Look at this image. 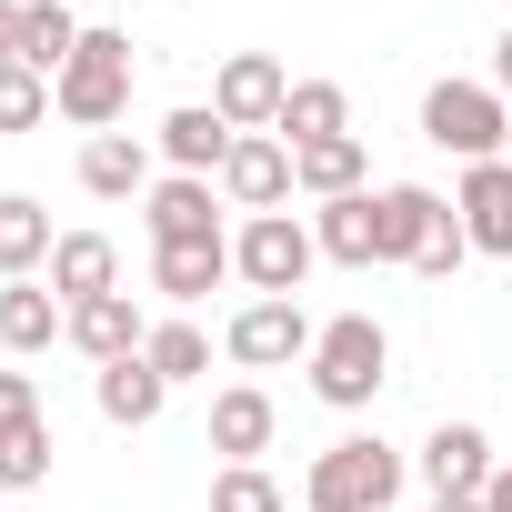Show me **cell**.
I'll use <instances>...</instances> for the list:
<instances>
[{"label":"cell","mask_w":512,"mask_h":512,"mask_svg":"<svg viewBox=\"0 0 512 512\" xmlns=\"http://www.w3.org/2000/svg\"><path fill=\"white\" fill-rule=\"evenodd\" d=\"M382 382H392V332H382L372 312H332L322 342H312V392H322L332 412H362Z\"/></svg>","instance_id":"obj_1"},{"label":"cell","mask_w":512,"mask_h":512,"mask_svg":"<svg viewBox=\"0 0 512 512\" xmlns=\"http://www.w3.org/2000/svg\"><path fill=\"white\" fill-rule=\"evenodd\" d=\"M392 492H402V452L372 442V432L312 452V472H302V502L312 512H392Z\"/></svg>","instance_id":"obj_2"},{"label":"cell","mask_w":512,"mask_h":512,"mask_svg":"<svg viewBox=\"0 0 512 512\" xmlns=\"http://www.w3.org/2000/svg\"><path fill=\"white\" fill-rule=\"evenodd\" d=\"M502 131H512V101H502L492 81H432V91H422V141L452 151L462 171H472V161H502Z\"/></svg>","instance_id":"obj_3"},{"label":"cell","mask_w":512,"mask_h":512,"mask_svg":"<svg viewBox=\"0 0 512 512\" xmlns=\"http://www.w3.org/2000/svg\"><path fill=\"white\" fill-rule=\"evenodd\" d=\"M312 262H322V241H312V221H292V211H251L241 241H231V272L251 282V302H292V292L312 282Z\"/></svg>","instance_id":"obj_4"},{"label":"cell","mask_w":512,"mask_h":512,"mask_svg":"<svg viewBox=\"0 0 512 512\" xmlns=\"http://www.w3.org/2000/svg\"><path fill=\"white\" fill-rule=\"evenodd\" d=\"M51 111L81 121V131H111V121L131 111V41H121V31H81L71 71L51 81Z\"/></svg>","instance_id":"obj_5"},{"label":"cell","mask_w":512,"mask_h":512,"mask_svg":"<svg viewBox=\"0 0 512 512\" xmlns=\"http://www.w3.org/2000/svg\"><path fill=\"white\" fill-rule=\"evenodd\" d=\"M312 342H322V322H312L302 302H241V312H231V332H221V352H231L241 372L312 362Z\"/></svg>","instance_id":"obj_6"},{"label":"cell","mask_w":512,"mask_h":512,"mask_svg":"<svg viewBox=\"0 0 512 512\" xmlns=\"http://www.w3.org/2000/svg\"><path fill=\"white\" fill-rule=\"evenodd\" d=\"M282 101H292V71H282L272 51H231V61L211 71V111H221L231 131H282Z\"/></svg>","instance_id":"obj_7"},{"label":"cell","mask_w":512,"mask_h":512,"mask_svg":"<svg viewBox=\"0 0 512 512\" xmlns=\"http://www.w3.org/2000/svg\"><path fill=\"white\" fill-rule=\"evenodd\" d=\"M221 201L231 211H282L292 201V141L282 131H241L221 161Z\"/></svg>","instance_id":"obj_8"},{"label":"cell","mask_w":512,"mask_h":512,"mask_svg":"<svg viewBox=\"0 0 512 512\" xmlns=\"http://www.w3.org/2000/svg\"><path fill=\"white\" fill-rule=\"evenodd\" d=\"M422 482H432V502H472L492 482V432L482 422H442L422 442Z\"/></svg>","instance_id":"obj_9"},{"label":"cell","mask_w":512,"mask_h":512,"mask_svg":"<svg viewBox=\"0 0 512 512\" xmlns=\"http://www.w3.org/2000/svg\"><path fill=\"white\" fill-rule=\"evenodd\" d=\"M452 211H462L472 251L512 262V161H472V171H462V191H452Z\"/></svg>","instance_id":"obj_10"},{"label":"cell","mask_w":512,"mask_h":512,"mask_svg":"<svg viewBox=\"0 0 512 512\" xmlns=\"http://www.w3.org/2000/svg\"><path fill=\"white\" fill-rule=\"evenodd\" d=\"M231 141H241V131H231L211 101H181V111L161 121V161H171V171H191V181H211V171L231 161Z\"/></svg>","instance_id":"obj_11"},{"label":"cell","mask_w":512,"mask_h":512,"mask_svg":"<svg viewBox=\"0 0 512 512\" xmlns=\"http://www.w3.org/2000/svg\"><path fill=\"white\" fill-rule=\"evenodd\" d=\"M81 191H91V201L151 191V141H141V131H91V141H81Z\"/></svg>","instance_id":"obj_12"},{"label":"cell","mask_w":512,"mask_h":512,"mask_svg":"<svg viewBox=\"0 0 512 512\" xmlns=\"http://www.w3.org/2000/svg\"><path fill=\"white\" fill-rule=\"evenodd\" d=\"M231 282V241H161L151 251V292L161 302H211Z\"/></svg>","instance_id":"obj_13"},{"label":"cell","mask_w":512,"mask_h":512,"mask_svg":"<svg viewBox=\"0 0 512 512\" xmlns=\"http://www.w3.org/2000/svg\"><path fill=\"white\" fill-rule=\"evenodd\" d=\"M51 292L81 312V302H101V292H121V251H111V231H61V251H51Z\"/></svg>","instance_id":"obj_14"},{"label":"cell","mask_w":512,"mask_h":512,"mask_svg":"<svg viewBox=\"0 0 512 512\" xmlns=\"http://www.w3.org/2000/svg\"><path fill=\"white\" fill-rule=\"evenodd\" d=\"M272 432H282V412H272V392H262V382H231V392H211V452L251 462V452H272Z\"/></svg>","instance_id":"obj_15"},{"label":"cell","mask_w":512,"mask_h":512,"mask_svg":"<svg viewBox=\"0 0 512 512\" xmlns=\"http://www.w3.org/2000/svg\"><path fill=\"white\" fill-rule=\"evenodd\" d=\"M71 332V302L41 282H0V352H51Z\"/></svg>","instance_id":"obj_16"},{"label":"cell","mask_w":512,"mask_h":512,"mask_svg":"<svg viewBox=\"0 0 512 512\" xmlns=\"http://www.w3.org/2000/svg\"><path fill=\"white\" fill-rule=\"evenodd\" d=\"M312 241H322V262H342V272H372V262H382L372 191H342V201H322V211H312Z\"/></svg>","instance_id":"obj_17"},{"label":"cell","mask_w":512,"mask_h":512,"mask_svg":"<svg viewBox=\"0 0 512 512\" xmlns=\"http://www.w3.org/2000/svg\"><path fill=\"white\" fill-rule=\"evenodd\" d=\"M161 241H221V211H211V181H191V171L151 181V251H161Z\"/></svg>","instance_id":"obj_18"},{"label":"cell","mask_w":512,"mask_h":512,"mask_svg":"<svg viewBox=\"0 0 512 512\" xmlns=\"http://www.w3.org/2000/svg\"><path fill=\"white\" fill-rule=\"evenodd\" d=\"M51 211L31 201V191H0V282H31L41 262H51Z\"/></svg>","instance_id":"obj_19"},{"label":"cell","mask_w":512,"mask_h":512,"mask_svg":"<svg viewBox=\"0 0 512 512\" xmlns=\"http://www.w3.org/2000/svg\"><path fill=\"white\" fill-rule=\"evenodd\" d=\"M432 221H442V191H422V181H392V191H372V231H382V262H412Z\"/></svg>","instance_id":"obj_20"},{"label":"cell","mask_w":512,"mask_h":512,"mask_svg":"<svg viewBox=\"0 0 512 512\" xmlns=\"http://www.w3.org/2000/svg\"><path fill=\"white\" fill-rule=\"evenodd\" d=\"M71 342H81L91 362H131V352L151 342V322L131 312V292H101V302H81V312H71Z\"/></svg>","instance_id":"obj_21"},{"label":"cell","mask_w":512,"mask_h":512,"mask_svg":"<svg viewBox=\"0 0 512 512\" xmlns=\"http://www.w3.org/2000/svg\"><path fill=\"white\" fill-rule=\"evenodd\" d=\"M91 392H101V422H121V432L161 422V402H171V382H161L141 352H131V362H101V382H91Z\"/></svg>","instance_id":"obj_22"},{"label":"cell","mask_w":512,"mask_h":512,"mask_svg":"<svg viewBox=\"0 0 512 512\" xmlns=\"http://www.w3.org/2000/svg\"><path fill=\"white\" fill-rule=\"evenodd\" d=\"M71 51H81V21H71V0H21V71L61 81V71H71Z\"/></svg>","instance_id":"obj_23"},{"label":"cell","mask_w":512,"mask_h":512,"mask_svg":"<svg viewBox=\"0 0 512 512\" xmlns=\"http://www.w3.org/2000/svg\"><path fill=\"white\" fill-rule=\"evenodd\" d=\"M342 131H352L342 81H292V101H282V141H292V151H312V141H342Z\"/></svg>","instance_id":"obj_24"},{"label":"cell","mask_w":512,"mask_h":512,"mask_svg":"<svg viewBox=\"0 0 512 512\" xmlns=\"http://www.w3.org/2000/svg\"><path fill=\"white\" fill-rule=\"evenodd\" d=\"M362 171H372V151L342 131V141H312V151H292V191H312V201H342V191H362Z\"/></svg>","instance_id":"obj_25"},{"label":"cell","mask_w":512,"mask_h":512,"mask_svg":"<svg viewBox=\"0 0 512 512\" xmlns=\"http://www.w3.org/2000/svg\"><path fill=\"white\" fill-rule=\"evenodd\" d=\"M141 362H151L161 382H201V372H211V332H201V322H151Z\"/></svg>","instance_id":"obj_26"},{"label":"cell","mask_w":512,"mask_h":512,"mask_svg":"<svg viewBox=\"0 0 512 512\" xmlns=\"http://www.w3.org/2000/svg\"><path fill=\"white\" fill-rule=\"evenodd\" d=\"M31 482H51V422L0 432V492H31Z\"/></svg>","instance_id":"obj_27"},{"label":"cell","mask_w":512,"mask_h":512,"mask_svg":"<svg viewBox=\"0 0 512 512\" xmlns=\"http://www.w3.org/2000/svg\"><path fill=\"white\" fill-rule=\"evenodd\" d=\"M51 121V81L21 71V61H0V131H41Z\"/></svg>","instance_id":"obj_28"},{"label":"cell","mask_w":512,"mask_h":512,"mask_svg":"<svg viewBox=\"0 0 512 512\" xmlns=\"http://www.w3.org/2000/svg\"><path fill=\"white\" fill-rule=\"evenodd\" d=\"M462 262H472V231H462V211L442 201V221H432V231H422V251H412V272H422V282H452Z\"/></svg>","instance_id":"obj_29"},{"label":"cell","mask_w":512,"mask_h":512,"mask_svg":"<svg viewBox=\"0 0 512 512\" xmlns=\"http://www.w3.org/2000/svg\"><path fill=\"white\" fill-rule=\"evenodd\" d=\"M211 512H292V502H282V482H272L262 462H231V472L211 482Z\"/></svg>","instance_id":"obj_30"},{"label":"cell","mask_w":512,"mask_h":512,"mask_svg":"<svg viewBox=\"0 0 512 512\" xmlns=\"http://www.w3.org/2000/svg\"><path fill=\"white\" fill-rule=\"evenodd\" d=\"M21 422H41V392L31 372H0V432H21Z\"/></svg>","instance_id":"obj_31"},{"label":"cell","mask_w":512,"mask_h":512,"mask_svg":"<svg viewBox=\"0 0 512 512\" xmlns=\"http://www.w3.org/2000/svg\"><path fill=\"white\" fill-rule=\"evenodd\" d=\"M482 512H512V462H492V482H482Z\"/></svg>","instance_id":"obj_32"},{"label":"cell","mask_w":512,"mask_h":512,"mask_svg":"<svg viewBox=\"0 0 512 512\" xmlns=\"http://www.w3.org/2000/svg\"><path fill=\"white\" fill-rule=\"evenodd\" d=\"M0 61H21V0H0Z\"/></svg>","instance_id":"obj_33"},{"label":"cell","mask_w":512,"mask_h":512,"mask_svg":"<svg viewBox=\"0 0 512 512\" xmlns=\"http://www.w3.org/2000/svg\"><path fill=\"white\" fill-rule=\"evenodd\" d=\"M492 91H502V101H512V31H502V41H492Z\"/></svg>","instance_id":"obj_34"},{"label":"cell","mask_w":512,"mask_h":512,"mask_svg":"<svg viewBox=\"0 0 512 512\" xmlns=\"http://www.w3.org/2000/svg\"><path fill=\"white\" fill-rule=\"evenodd\" d=\"M432 512H482V492H472V502H432Z\"/></svg>","instance_id":"obj_35"},{"label":"cell","mask_w":512,"mask_h":512,"mask_svg":"<svg viewBox=\"0 0 512 512\" xmlns=\"http://www.w3.org/2000/svg\"><path fill=\"white\" fill-rule=\"evenodd\" d=\"M502 161H512V131H502Z\"/></svg>","instance_id":"obj_36"},{"label":"cell","mask_w":512,"mask_h":512,"mask_svg":"<svg viewBox=\"0 0 512 512\" xmlns=\"http://www.w3.org/2000/svg\"><path fill=\"white\" fill-rule=\"evenodd\" d=\"M71 11H81V0H71Z\"/></svg>","instance_id":"obj_37"}]
</instances>
